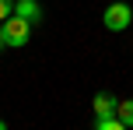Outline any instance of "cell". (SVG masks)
<instances>
[{"label": "cell", "mask_w": 133, "mask_h": 130, "mask_svg": "<svg viewBox=\"0 0 133 130\" xmlns=\"http://www.w3.org/2000/svg\"><path fill=\"white\" fill-rule=\"evenodd\" d=\"M116 106H119V98H116L112 91H98V95H95V102H91L95 120H102V116H116Z\"/></svg>", "instance_id": "3"}, {"label": "cell", "mask_w": 133, "mask_h": 130, "mask_svg": "<svg viewBox=\"0 0 133 130\" xmlns=\"http://www.w3.org/2000/svg\"><path fill=\"white\" fill-rule=\"evenodd\" d=\"M11 14H14V0H0V25H4Z\"/></svg>", "instance_id": "7"}, {"label": "cell", "mask_w": 133, "mask_h": 130, "mask_svg": "<svg viewBox=\"0 0 133 130\" xmlns=\"http://www.w3.org/2000/svg\"><path fill=\"white\" fill-rule=\"evenodd\" d=\"M0 130H7V123H4V120H0Z\"/></svg>", "instance_id": "9"}, {"label": "cell", "mask_w": 133, "mask_h": 130, "mask_svg": "<svg viewBox=\"0 0 133 130\" xmlns=\"http://www.w3.org/2000/svg\"><path fill=\"white\" fill-rule=\"evenodd\" d=\"M95 130H130L126 123H119L116 116H102L98 123H95Z\"/></svg>", "instance_id": "6"}, {"label": "cell", "mask_w": 133, "mask_h": 130, "mask_svg": "<svg viewBox=\"0 0 133 130\" xmlns=\"http://www.w3.org/2000/svg\"><path fill=\"white\" fill-rule=\"evenodd\" d=\"M4 39H7V46H28V39H32V21H25L21 14H11V18L4 21Z\"/></svg>", "instance_id": "1"}, {"label": "cell", "mask_w": 133, "mask_h": 130, "mask_svg": "<svg viewBox=\"0 0 133 130\" xmlns=\"http://www.w3.org/2000/svg\"><path fill=\"white\" fill-rule=\"evenodd\" d=\"M116 120L126 123V127H133V98H119V106H116Z\"/></svg>", "instance_id": "5"}, {"label": "cell", "mask_w": 133, "mask_h": 130, "mask_svg": "<svg viewBox=\"0 0 133 130\" xmlns=\"http://www.w3.org/2000/svg\"><path fill=\"white\" fill-rule=\"evenodd\" d=\"M102 21H105L109 32H123V28L133 21V7L130 4H109L105 14H102Z\"/></svg>", "instance_id": "2"}, {"label": "cell", "mask_w": 133, "mask_h": 130, "mask_svg": "<svg viewBox=\"0 0 133 130\" xmlns=\"http://www.w3.org/2000/svg\"><path fill=\"white\" fill-rule=\"evenodd\" d=\"M130 25H133V21H130Z\"/></svg>", "instance_id": "10"}, {"label": "cell", "mask_w": 133, "mask_h": 130, "mask_svg": "<svg viewBox=\"0 0 133 130\" xmlns=\"http://www.w3.org/2000/svg\"><path fill=\"white\" fill-rule=\"evenodd\" d=\"M14 14H21L25 21H39L42 18V7H39V0H14Z\"/></svg>", "instance_id": "4"}, {"label": "cell", "mask_w": 133, "mask_h": 130, "mask_svg": "<svg viewBox=\"0 0 133 130\" xmlns=\"http://www.w3.org/2000/svg\"><path fill=\"white\" fill-rule=\"evenodd\" d=\"M7 46V39H4V25H0V49H4Z\"/></svg>", "instance_id": "8"}]
</instances>
